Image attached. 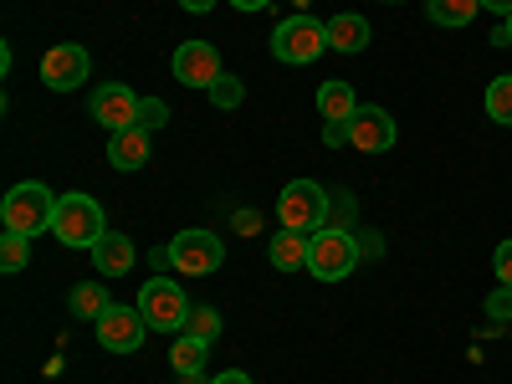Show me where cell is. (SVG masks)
Listing matches in <instances>:
<instances>
[{"mask_svg":"<svg viewBox=\"0 0 512 384\" xmlns=\"http://www.w3.org/2000/svg\"><path fill=\"white\" fill-rule=\"evenodd\" d=\"M139 93L128 82H108V88L93 93V118L108 128V134H123V128H139Z\"/></svg>","mask_w":512,"mask_h":384,"instance_id":"obj_12","label":"cell"},{"mask_svg":"<svg viewBox=\"0 0 512 384\" xmlns=\"http://www.w3.org/2000/svg\"><path fill=\"white\" fill-rule=\"evenodd\" d=\"M492 272H497V282H502V287H512V241H502V246H497Z\"/></svg>","mask_w":512,"mask_h":384,"instance_id":"obj_26","label":"cell"},{"mask_svg":"<svg viewBox=\"0 0 512 384\" xmlns=\"http://www.w3.org/2000/svg\"><path fill=\"white\" fill-rule=\"evenodd\" d=\"M226 77L221 67V52L210 47V41H185V47L175 52V82H185V88H216V82Z\"/></svg>","mask_w":512,"mask_h":384,"instance_id":"obj_10","label":"cell"},{"mask_svg":"<svg viewBox=\"0 0 512 384\" xmlns=\"http://www.w3.org/2000/svg\"><path fill=\"white\" fill-rule=\"evenodd\" d=\"M231 6H236V11H267L272 0H231Z\"/></svg>","mask_w":512,"mask_h":384,"instance_id":"obj_33","label":"cell"},{"mask_svg":"<svg viewBox=\"0 0 512 384\" xmlns=\"http://www.w3.org/2000/svg\"><path fill=\"white\" fill-rule=\"evenodd\" d=\"M205 349H210V344H200V338L180 333V338H175V349H169V359H175L180 374H200V369H205Z\"/></svg>","mask_w":512,"mask_h":384,"instance_id":"obj_20","label":"cell"},{"mask_svg":"<svg viewBox=\"0 0 512 384\" xmlns=\"http://www.w3.org/2000/svg\"><path fill=\"white\" fill-rule=\"evenodd\" d=\"M164 123H169V108L159 98H144L139 103V128H149V134H154V128H164Z\"/></svg>","mask_w":512,"mask_h":384,"instance_id":"obj_25","label":"cell"},{"mask_svg":"<svg viewBox=\"0 0 512 384\" xmlns=\"http://www.w3.org/2000/svg\"><path fill=\"white\" fill-rule=\"evenodd\" d=\"M390 6H400V0H390Z\"/></svg>","mask_w":512,"mask_h":384,"instance_id":"obj_36","label":"cell"},{"mask_svg":"<svg viewBox=\"0 0 512 384\" xmlns=\"http://www.w3.org/2000/svg\"><path fill=\"white\" fill-rule=\"evenodd\" d=\"M308 231H282V236H272V267H282V272H308Z\"/></svg>","mask_w":512,"mask_h":384,"instance_id":"obj_17","label":"cell"},{"mask_svg":"<svg viewBox=\"0 0 512 384\" xmlns=\"http://www.w3.org/2000/svg\"><path fill=\"white\" fill-rule=\"evenodd\" d=\"M93 328H98V344H103L108 354H134V349L144 344V333H149V323H144L139 308H118V303H113Z\"/></svg>","mask_w":512,"mask_h":384,"instance_id":"obj_11","label":"cell"},{"mask_svg":"<svg viewBox=\"0 0 512 384\" xmlns=\"http://www.w3.org/2000/svg\"><path fill=\"white\" fill-rule=\"evenodd\" d=\"M169 256H175V272L205 277V272H216L226 262V246H221V236H210V231H180L175 241H169Z\"/></svg>","mask_w":512,"mask_h":384,"instance_id":"obj_7","label":"cell"},{"mask_svg":"<svg viewBox=\"0 0 512 384\" xmlns=\"http://www.w3.org/2000/svg\"><path fill=\"white\" fill-rule=\"evenodd\" d=\"M26 262H31V241L6 231V241H0V272H21Z\"/></svg>","mask_w":512,"mask_h":384,"instance_id":"obj_23","label":"cell"},{"mask_svg":"<svg viewBox=\"0 0 512 384\" xmlns=\"http://www.w3.org/2000/svg\"><path fill=\"white\" fill-rule=\"evenodd\" d=\"M67 308H72V318H88V323H98V318L113 308V297H108V287H103V282H82V287H72Z\"/></svg>","mask_w":512,"mask_h":384,"instance_id":"obj_18","label":"cell"},{"mask_svg":"<svg viewBox=\"0 0 512 384\" xmlns=\"http://www.w3.org/2000/svg\"><path fill=\"white\" fill-rule=\"evenodd\" d=\"M487 113L497 123H512V77H492L487 82Z\"/></svg>","mask_w":512,"mask_h":384,"instance_id":"obj_22","label":"cell"},{"mask_svg":"<svg viewBox=\"0 0 512 384\" xmlns=\"http://www.w3.org/2000/svg\"><path fill=\"white\" fill-rule=\"evenodd\" d=\"M185 333L200 338V344H216V338H221V313H216V308H190Z\"/></svg>","mask_w":512,"mask_h":384,"instance_id":"obj_21","label":"cell"},{"mask_svg":"<svg viewBox=\"0 0 512 384\" xmlns=\"http://www.w3.org/2000/svg\"><path fill=\"white\" fill-rule=\"evenodd\" d=\"M318 113H323V123H349L354 113H359V98H354V88L349 82H323L318 88Z\"/></svg>","mask_w":512,"mask_h":384,"instance_id":"obj_16","label":"cell"},{"mask_svg":"<svg viewBox=\"0 0 512 384\" xmlns=\"http://www.w3.org/2000/svg\"><path fill=\"white\" fill-rule=\"evenodd\" d=\"M241 98H246V88H241V82H236L231 72L216 82V88H210V103H216V108H226V113H231V108H241Z\"/></svg>","mask_w":512,"mask_h":384,"instance_id":"obj_24","label":"cell"},{"mask_svg":"<svg viewBox=\"0 0 512 384\" xmlns=\"http://www.w3.org/2000/svg\"><path fill=\"white\" fill-rule=\"evenodd\" d=\"M364 47H369V21H364V16H333V21H328V52L354 57V52H364Z\"/></svg>","mask_w":512,"mask_h":384,"instance_id":"obj_15","label":"cell"},{"mask_svg":"<svg viewBox=\"0 0 512 384\" xmlns=\"http://www.w3.org/2000/svg\"><path fill=\"white\" fill-rule=\"evenodd\" d=\"M323 52H328V21H318V16H287L272 31V57L287 67H308Z\"/></svg>","mask_w":512,"mask_h":384,"instance_id":"obj_3","label":"cell"},{"mask_svg":"<svg viewBox=\"0 0 512 384\" xmlns=\"http://www.w3.org/2000/svg\"><path fill=\"white\" fill-rule=\"evenodd\" d=\"M88 72H93V57H88V47H77V41H62V47H52L47 57H41V82H47L52 93L82 88Z\"/></svg>","mask_w":512,"mask_h":384,"instance_id":"obj_8","label":"cell"},{"mask_svg":"<svg viewBox=\"0 0 512 384\" xmlns=\"http://www.w3.org/2000/svg\"><path fill=\"white\" fill-rule=\"evenodd\" d=\"M277 221L282 231H323L328 221V190L318 180H292L282 195H277Z\"/></svg>","mask_w":512,"mask_h":384,"instance_id":"obj_4","label":"cell"},{"mask_svg":"<svg viewBox=\"0 0 512 384\" xmlns=\"http://www.w3.org/2000/svg\"><path fill=\"white\" fill-rule=\"evenodd\" d=\"M57 200H62V195H52L47 185H36V180L11 185V195L0 200V221H6V231H16V236L31 241V236H41V231H52Z\"/></svg>","mask_w":512,"mask_h":384,"instance_id":"obj_1","label":"cell"},{"mask_svg":"<svg viewBox=\"0 0 512 384\" xmlns=\"http://www.w3.org/2000/svg\"><path fill=\"white\" fill-rule=\"evenodd\" d=\"M487 313H492V318H512V287H497V292L487 297Z\"/></svg>","mask_w":512,"mask_h":384,"instance_id":"obj_27","label":"cell"},{"mask_svg":"<svg viewBox=\"0 0 512 384\" xmlns=\"http://www.w3.org/2000/svg\"><path fill=\"white\" fill-rule=\"evenodd\" d=\"M507 36H512V16H507Z\"/></svg>","mask_w":512,"mask_h":384,"instance_id":"obj_35","label":"cell"},{"mask_svg":"<svg viewBox=\"0 0 512 384\" xmlns=\"http://www.w3.org/2000/svg\"><path fill=\"white\" fill-rule=\"evenodd\" d=\"M210 384H251V374H241V369H226V374H216Z\"/></svg>","mask_w":512,"mask_h":384,"instance_id":"obj_30","label":"cell"},{"mask_svg":"<svg viewBox=\"0 0 512 384\" xmlns=\"http://www.w3.org/2000/svg\"><path fill=\"white\" fill-rule=\"evenodd\" d=\"M323 144L328 149H344L349 144V123H323Z\"/></svg>","mask_w":512,"mask_h":384,"instance_id":"obj_28","label":"cell"},{"mask_svg":"<svg viewBox=\"0 0 512 384\" xmlns=\"http://www.w3.org/2000/svg\"><path fill=\"white\" fill-rule=\"evenodd\" d=\"M482 11V0H425V16L436 26H472Z\"/></svg>","mask_w":512,"mask_h":384,"instance_id":"obj_19","label":"cell"},{"mask_svg":"<svg viewBox=\"0 0 512 384\" xmlns=\"http://www.w3.org/2000/svg\"><path fill=\"white\" fill-rule=\"evenodd\" d=\"M108 164L113 169H144L149 164V128H123V134H108Z\"/></svg>","mask_w":512,"mask_h":384,"instance_id":"obj_13","label":"cell"},{"mask_svg":"<svg viewBox=\"0 0 512 384\" xmlns=\"http://www.w3.org/2000/svg\"><path fill=\"white\" fill-rule=\"evenodd\" d=\"M354 267H359V246H354L349 231H333V226L313 231V241H308V272L318 282H344Z\"/></svg>","mask_w":512,"mask_h":384,"instance_id":"obj_5","label":"cell"},{"mask_svg":"<svg viewBox=\"0 0 512 384\" xmlns=\"http://www.w3.org/2000/svg\"><path fill=\"white\" fill-rule=\"evenodd\" d=\"M395 139H400L395 118L384 113L379 103H359V113L349 118V149H359V154H384V149H395Z\"/></svg>","mask_w":512,"mask_h":384,"instance_id":"obj_9","label":"cell"},{"mask_svg":"<svg viewBox=\"0 0 512 384\" xmlns=\"http://www.w3.org/2000/svg\"><path fill=\"white\" fill-rule=\"evenodd\" d=\"M180 384H205V379L200 374H180Z\"/></svg>","mask_w":512,"mask_h":384,"instance_id":"obj_34","label":"cell"},{"mask_svg":"<svg viewBox=\"0 0 512 384\" xmlns=\"http://www.w3.org/2000/svg\"><path fill=\"white\" fill-rule=\"evenodd\" d=\"M139 313L154 333H185V318H190V297L180 282H169V277H154L144 282L139 292Z\"/></svg>","mask_w":512,"mask_h":384,"instance_id":"obj_6","label":"cell"},{"mask_svg":"<svg viewBox=\"0 0 512 384\" xmlns=\"http://www.w3.org/2000/svg\"><path fill=\"white\" fill-rule=\"evenodd\" d=\"M482 11H497V16H512V0H482Z\"/></svg>","mask_w":512,"mask_h":384,"instance_id":"obj_32","label":"cell"},{"mask_svg":"<svg viewBox=\"0 0 512 384\" xmlns=\"http://www.w3.org/2000/svg\"><path fill=\"white\" fill-rule=\"evenodd\" d=\"M149 267L159 272V267H175V256H169V246H159V251H149Z\"/></svg>","mask_w":512,"mask_h":384,"instance_id":"obj_29","label":"cell"},{"mask_svg":"<svg viewBox=\"0 0 512 384\" xmlns=\"http://www.w3.org/2000/svg\"><path fill=\"white\" fill-rule=\"evenodd\" d=\"M93 267L103 277H123L128 267H134V241H128L123 231H108L98 246H93Z\"/></svg>","mask_w":512,"mask_h":384,"instance_id":"obj_14","label":"cell"},{"mask_svg":"<svg viewBox=\"0 0 512 384\" xmlns=\"http://www.w3.org/2000/svg\"><path fill=\"white\" fill-rule=\"evenodd\" d=\"M52 236L62 246H82L93 251L103 236H108V221H103V205L93 195H62L57 200V221H52Z\"/></svg>","mask_w":512,"mask_h":384,"instance_id":"obj_2","label":"cell"},{"mask_svg":"<svg viewBox=\"0 0 512 384\" xmlns=\"http://www.w3.org/2000/svg\"><path fill=\"white\" fill-rule=\"evenodd\" d=\"M180 6H185V11H190V16H205V11H210V6H216V0H180Z\"/></svg>","mask_w":512,"mask_h":384,"instance_id":"obj_31","label":"cell"}]
</instances>
